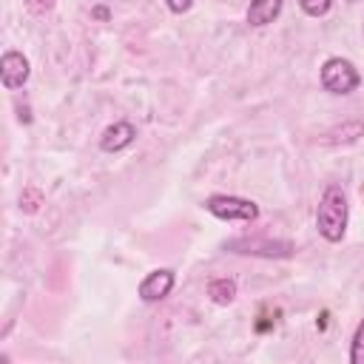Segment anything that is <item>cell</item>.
Returning a JSON list of instances; mask_svg holds the SVG:
<instances>
[{
  "label": "cell",
  "instance_id": "1",
  "mask_svg": "<svg viewBox=\"0 0 364 364\" xmlns=\"http://www.w3.org/2000/svg\"><path fill=\"white\" fill-rule=\"evenodd\" d=\"M316 225L327 242H341V236L347 230V196L338 185H330L321 193V202L316 210Z\"/></svg>",
  "mask_w": 364,
  "mask_h": 364
},
{
  "label": "cell",
  "instance_id": "2",
  "mask_svg": "<svg viewBox=\"0 0 364 364\" xmlns=\"http://www.w3.org/2000/svg\"><path fill=\"white\" fill-rule=\"evenodd\" d=\"M358 82H361V74L355 71V65L350 60L330 57L321 65V85L330 94H350V91L358 88Z\"/></svg>",
  "mask_w": 364,
  "mask_h": 364
},
{
  "label": "cell",
  "instance_id": "3",
  "mask_svg": "<svg viewBox=\"0 0 364 364\" xmlns=\"http://www.w3.org/2000/svg\"><path fill=\"white\" fill-rule=\"evenodd\" d=\"M205 210L219 216V219H228V222H253L259 216V205L256 202L242 199V196H225V193L208 196L205 199Z\"/></svg>",
  "mask_w": 364,
  "mask_h": 364
},
{
  "label": "cell",
  "instance_id": "4",
  "mask_svg": "<svg viewBox=\"0 0 364 364\" xmlns=\"http://www.w3.org/2000/svg\"><path fill=\"white\" fill-rule=\"evenodd\" d=\"M228 250L233 253H247V256H267V259H284L293 256V245L290 242H273V239H233L228 242Z\"/></svg>",
  "mask_w": 364,
  "mask_h": 364
},
{
  "label": "cell",
  "instance_id": "5",
  "mask_svg": "<svg viewBox=\"0 0 364 364\" xmlns=\"http://www.w3.org/2000/svg\"><path fill=\"white\" fill-rule=\"evenodd\" d=\"M28 60L20 54V51H6L3 57H0V80H3V85L9 88V91H14V88H20L26 80H28Z\"/></svg>",
  "mask_w": 364,
  "mask_h": 364
},
{
  "label": "cell",
  "instance_id": "6",
  "mask_svg": "<svg viewBox=\"0 0 364 364\" xmlns=\"http://www.w3.org/2000/svg\"><path fill=\"white\" fill-rule=\"evenodd\" d=\"M171 287H173V270H168V267L154 270V273H148V276L142 279V284H139V299H142V301H159V299H165V296L171 293Z\"/></svg>",
  "mask_w": 364,
  "mask_h": 364
},
{
  "label": "cell",
  "instance_id": "7",
  "mask_svg": "<svg viewBox=\"0 0 364 364\" xmlns=\"http://www.w3.org/2000/svg\"><path fill=\"white\" fill-rule=\"evenodd\" d=\"M134 136H136V128H134L131 122L119 119V122H114V125H108V128L102 131V136H100V148L108 151V154H114V151L128 148V145L134 142Z\"/></svg>",
  "mask_w": 364,
  "mask_h": 364
},
{
  "label": "cell",
  "instance_id": "8",
  "mask_svg": "<svg viewBox=\"0 0 364 364\" xmlns=\"http://www.w3.org/2000/svg\"><path fill=\"white\" fill-rule=\"evenodd\" d=\"M282 0H250L247 6V23L250 26H267L279 17Z\"/></svg>",
  "mask_w": 364,
  "mask_h": 364
},
{
  "label": "cell",
  "instance_id": "9",
  "mask_svg": "<svg viewBox=\"0 0 364 364\" xmlns=\"http://www.w3.org/2000/svg\"><path fill=\"white\" fill-rule=\"evenodd\" d=\"M208 296L216 301V304H230L236 299V282L233 279H213L208 284Z\"/></svg>",
  "mask_w": 364,
  "mask_h": 364
},
{
  "label": "cell",
  "instance_id": "10",
  "mask_svg": "<svg viewBox=\"0 0 364 364\" xmlns=\"http://www.w3.org/2000/svg\"><path fill=\"white\" fill-rule=\"evenodd\" d=\"M40 205H43V193H40L34 185H28V188L20 193V208H23L26 213H37Z\"/></svg>",
  "mask_w": 364,
  "mask_h": 364
},
{
  "label": "cell",
  "instance_id": "11",
  "mask_svg": "<svg viewBox=\"0 0 364 364\" xmlns=\"http://www.w3.org/2000/svg\"><path fill=\"white\" fill-rule=\"evenodd\" d=\"M350 361L364 364V321L355 327V336H353V344H350Z\"/></svg>",
  "mask_w": 364,
  "mask_h": 364
},
{
  "label": "cell",
  "instance_id": "12",
  "mask_svg": "<svg viewBox=\"0 0 364 364\" xmlns=\"http://www.w3.org/2000/svg\"><path fill=\"white\" fill-rule=\"evenodd\" d=\"M330 3H333V0H299L301 11L310 14V17H321V14H327V11H330Z\"/></svg>",
  "mask_w": 364,
  "mask_h": 364
},
{
  "label": "cell",
  "instance_id": "13",
  "mask_svg": "<svg viewBox=\"0 0 364 364\" xmlns=\"http://www.w3.org/2000/svg\"><path fill=\"white\" fill-rule=\"evenodd\" d=\"M54 3L57 0H23V9L28 14H34V17H43V14H48L54 9Z\"/></svg>",
  "mask_w": 364,
  "mask_h": 364
},
{
  "label": "cell",
  "instance_id": "14",
  "mask_svg": "<svg viewBox=\"0 0 364 364\" xmlns=\"http://www.w3.org/2000/svg\"><path fill=\"white\" fill-rule=\"evenodd\" d=\"M168 3V9L173 11V14H182V11H188L191 6H193V0H165Z\"/></svg>",
  "mask_w": 364,
  "mask_h": 364
},
{
  "label": "cell",
  "instance_id": "15",
  "mask_svg": "<svg viewBox=\"0 0 364 364\" xmlns=\"http://www.w3.org/2000/svg\"><path fill=\"white\" fill-rule=\"evenodd\" d=\"M28 119H31V114H28V108H23V105H20V122H28Z\"/></svg>",
  "mask_w": 364,
  "mask_h": 364
},
{
  "label": "cell",
  "instance_id": "16",
  "mask_svg": "<svg viewBox=\"0 0 364 364\" xmlns=\"http://www.w3.org/2000/svg\"><path fill=\"white\" fill-rule=\"evenodd\" d=\"M350 3H353V0H350Z\"/></svg>",
  "mask_w": 364,
  "mask_h": 364
}]
</instances>
